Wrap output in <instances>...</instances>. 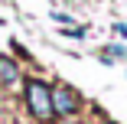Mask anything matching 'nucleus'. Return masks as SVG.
<instances>
[{
  "instance_id": "nucleus-1",
  "label": "nucleus",
  "mask_w": 127,
  "mask_h": 124,
  "mask_svg": "<svg viewBox=\"0 0 127 124\" xmlns=\"http://www.w3.org/2000/svg\"><path fill=\"white\" fill-rule=\"evenodd\" d=\"M23 101H26L30 114L39 124L56 118V111H52V85H46L42 79H26L23 82Z\"/></svg>"
},
{
  "instance_id": "nucleus-2",
  "label": "nucleus",
  "mask_w": 127,
  "mask_h": 124,
  "mask_svg": "<svg viewBox=\"0 0 127 124\" xmlns=\"http://www.w3.org/2000/svg\"><path fill=\"white\" fill-rule=\"evenodd\" d=\"M78 108H82V98H78V91H75L72 85H52V111H56V118H72V114H78Z\"/></svg>"
},
{
  "instance_id": "nucleus-3",
  "label": "nucleus",
  "mask_w": 127,
  "mask_h": 124,
  "mask_svg": "<svg viewBox=\"0 0 127 124\" xmlns=\"http://www.w3.org/2000/svg\"><path fill=\"white\" fill-rule=\"evenodd\" d=\"M23 79V72H20V62L7 52H0V88H16Z\"/></svg>"
},
{
  "instance_id": "nucleus-4",
  "label": "nucleus",
  "mask_w": 127,
  "mask_h": 124,
  "mask_svg": "<svg viewBox=\"0 0 127 124\" xmlns=\"http://www.w3.org/2000/svg\"><path fill=\"white\" fill-rule=\"evenodd\" d=\"M114 59H127V46H121V42L104 46V52H101V62H104V65H111Z\"/></svg>"
},
{
  "instance_id": "nucleus-5",
  "label": "nucleus",
  "mask_w": 127,
  "mask_h": 124,
  "mask_svg": "<svg viewBox=\"0 0 127 124\" xmlns=\"http://www.w3.org/2000/svg\"><path fill=\"white\" fill-rule=\"evenodd\" d=\"M62 36H65V39H85V36H88V30H85V26H65V30H62Z\"/></svg>"
},
{
  "instance_id": "nucleus-6",
  "label": "nucleus",
  "mask_w": 127,
  "mask_h": 124,
  "mask_svg": "<svg viewBox=\"0 0 127 124\" xmlns=\"http://www.w3.org/2000/svg\"><path fill=\"white\" fill-rule=\"evenodd\" d=\"M52 20H56V23H65V26H68V23H72L75 16H72V13H62V10H56V13H52Z\"/></svg>"
},
{
  "instance_id": "nucleus-7",
  "label": "nucleus",
  "mask_w": 127,
  "mask_h": 124,
  "mask_svg": "<svg viewBox=\"0 0 127 124\" xmlns=\"http://www.w3.org/2000/svg\"><path fill=\"white\" fill-rule=\"evenodd\" d=\"M114 36H121V39H127V23H114Z\"/></svg>"
}]
</instances>
